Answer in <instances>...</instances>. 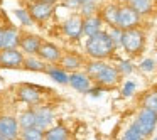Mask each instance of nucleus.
<instances>
[{"instance_id":"nucleus-1","label":"nucleus","mask_w":157,"mask_h":140,"mask_svg":"<svg viewBox=\"0 0 157 140\" xmlns=\"http://www.w3.org/2000/svg\"><path fill=\"white\" fill-rule=\"evenodd\" d=\"M115 42L112 41L108 32L100 31L98 34L90 36L88 41H86V52L88 56H91L93 59H105L108 56L113 54L115 51Z\"/></svg>"},{"instance_id":"nucleus-2","label":"nucleus","mask_w":157,"mask_h":140,"mask_svg":"<svg viewBox=\"0 0 157 140\" xmlns=\"http://www.w3.org/2000/svg\"><path fill=\"white\" fill-rule=\"evenodd\" d=\"M122 47L128 52L130 56H137L144 51L145 46V34L140 29L133 27V29H127L122 34Z\"/></svg>"},{"instance_id":"nucleus-3","label":"nucleus","mask_w":157,"mask_h":140,"mask_svg":"<svg viewBox=\"0 0 157 140\" xmlns=\"http://www.w3.org/2000/svg\"><path fill=\"white\" fill-rule=\"evenodd\" d=\"M133 125H135V128L147 138V137L152 135V132L155 130L157 113L152 112V110H149V108H142L140 113L137 115V120L133 122Z\"/></svg>"},{"instance_id":"nucleus-4","label":"nucleus","mask_w":157,"mask_h":140,"mask_svg":"<svg viewBox=\"0 0 157 140\" xmlns=\"http://www.w3.org/2000/svg\"><path fill=\"white\" fill-rule=\"evenodd\" d=\"M24 52L19 51L17 47H4L0 49V66L4 68H12V69H19L24 68Z\"/></svg>"},{"instance_id":"nucleus-5","label":"nucleus","mask_w":157,"mask_h":140,"mask_svg":"<svg viewBox=\"0 0 157 140\" xmlns=\"http://www.w3.org/2000/svg\"><path fill=\"white\" fill-rule=\"evenodd\" d=\"M140 24V14L137 10H133L128 4L122 5L118 9V17H117V27H120L122 31L127 29H133Z\"/></svg>"},{"instance_id":"nucleus-6","label":"nucleus","mask_w":157,"mask_h":140,"mask_svg":"<svg viewBox=\"0 0 157 140\" xmlns=\"http://www.w3.org/2000/svg\"><path fill=\"white\" fill-rule=\"evenodd\" d=\"M46 91H48V89L42 88V86L25 83V85L19 86L17 95H19V100H21V101H25V103H29V105H36V103L41 101L42 95H44Z\"/></svg>"},{"instance_id":"nucleus-7","label":"nucleus","mask_w":157,"mask_h":140,"mask_svg":"<svg viewBox=\"0 0 157 140\" xmlns=\"http://www.w3.org/2000/svg\"><path fill=\"white\" fill-rule=\"evenodd\" d=\"M29 14H31V17L34 22H44V21H48L52 14V4L44 2V0H37V2L31 4Z\"/></svg>"},{"instance_id":"nucleus-8","label":"nucleus","mask_w":157,"mask_h":140,"mask_svg":"<svg viewBox=\"0 0 157 140\" xmlns=\"http://www.w3.org/2000/svg\"><path fill=\"white\" fill-rule=\"evenodd\" d=\"M19 122L14 116H2L0 118V135L5 140H15L19 137Z\"/></svg>"},{"instance_id":"nucleus-9","label":"nucleus","mask_w":157,"mask_h":140,"mask_svg":"<svg viewBox=\"0 0 157 140\" xmlns=\"http://www.w3.org/2000/svg\"><path fill=\"white\" fill-rule=\"evenodd\" d=\"M63 32L69 39H79L83 36V17L81 15H71L63 24Z\"/></svg>"},{"instance_id":"nucleus-10","label":"nucleus","mask_w":157,"mask_h":140,"mask_svg":"<svg viewBox=\"0 0 157 140\" xmlns=\"http://www.w3.org/2000/svg\"><path fill=\"white\" fill-rule=\"evenodd\" d=\"M95 81L98 83L101 88H110V86H115L117 83L120 81V71L117 68H113V66L106 64L105 69H103V71L95 78Z\"/></svg>"},{"instance_id":"nucleus-11","label":"nucleus","mask_w":157,"mask_h":140,"mask_svg":"<svg viewBox=\"0 0 157 140\" xmlns=\"http://www.w3.org/2000/svg\"><path fill=\"white\" fill-rule=\"evenodd\" d=\"M36 56H39V58L46 62H59L63 58V54H61L58 46L52 44V42H44V41H42V44H41V47H39V51Z\"/></svg>"},{"instance_id":"nucleus-12","label":"nucleus","mask_w":157,"mask_h":140,"mask_svg":"<svg viewBox=\"0 0 157 140\" xmlns=\"http://www.w3.org/2000/svg\"><path fill=\"white\" fill-rule=\"evenodd\" d=\"M41 44H42V39L39 37V36H34V34L21 36V39H19V46H21L22 52H24V54H27V56L37 54Z\"/></svg>"},{"instance_id":"nucleus-13","label":"nucleus","mask_w":157,"mask_h":140,"mask_svg":"<svg viewBox=\"0 0 157 140\" xmlns=\"http://www.w3.org/2000/svg\"><path fill=\"white\" fill-rule=\"evenodd\" d=\"M90 76L86 74V73H73V74H69V83L68 85H71V88H75L76 91H81V93H86L90 88H91V81H90Z\"/></svg>"},{"instance_id":"nucleus-14","label":"nucleus","mask_w":157,"mask_h":140,"mask_svg":"<svg viewBox=\"0 0 157 140\" xmlns=\"http://www.w3.org/2000/svg\"><path fill=\"white\" fill-rule=\"evenodd\" d=\"M52 120H54V112L49 106H41L36 110V127L46 130L48 127H51Z\"/></svg>"},{"instance_id":"nucleus-15","label":"nucleus","mask_w":157,"mask_h":140,"mask_svg":"<svg viewBox=\"0 0 157 140\" xmlns=\"http://www.w3.org/2000/svg\"><path fill=\"white\" fill-rule=\"evenodd\" d=\"M101 17L100 15H90V17H83V34L86 37L90 36H95L101 31Z\"/></svg>"},{"instance_id":"nucleus-16","label":"nucleus","mask_w":157,"mask_h":140,"mask_svg":"<svg viewBox=\"0 0 157 140\" xmlns=\"http://www.w3.org/2000/svg\"><path fill=\"white\" fill-rule=\"evenodd\" d=\"M118 9H120V5H117V4H106L105 7L101 9V14H100L101 21H103V22H106V24H108L110 27L117 25V17H118Z\"/></svg>"},{"instance_id":"nucleus-17","label":"nucleus","mask_w":157,"mask_h":140,"mask_svg":"<svg viewBox=\"0 0 157 140\" xmlns=\"http://www.w3.org/2000/svg\"><path fill=\"white\" fill-rule=\"evenodd\" d=\"M61 68L64 69V71H76L78 68H81L83 66V59L79 58L78 54H66L61 58Z\"/></svg>"},{"instance_id":"nucleus-18","label":"nucleus","mask_w":157,"mask_h":140,"mask_svg":"<svg viewBox=\"0 0 157 140\" xmlns=\"http://www.w3.org/2000/svg\"><path fill=\"white\" fill-rule=\"evenodd\" d=\"M52 138V140H68V130L63 125H54L48 127L44 130V140Z\"/></svg>"},{"instance_id":"nucleus-19","label":"nucleus","mask_w":157,"mask_h":140,"mask_svg":"<svg viewBox=\"0 0 157 140\" xmlns=\"http://www.w3.org/2000/svg\"><path fill=\"white\" fill-rule=\"evenodd\" d=\"M49 64H46L42 59H39V56L36 58L34 56H29V58L24 59V68L25 69H31V71H41V73H46V69H48Z\"/></svg>"},{"instance_id":"nucleus-20","label":"nucleus","mask_w":157,"mask_h":140,"mask_svg":"<svg viewBox=\"0 0 157 140\" xmlns=\"http://www.w3.org/2000/svg\"><path fill=\"white\" fill-rule=\"evenodd\" d=\"M46 73H48L56 83H59V85H68L69 83V74L63 68H51V66H48Z\"/></svg>"},{"instance_id":"nucleus-21","label":"nucleus","mask_w":157,"mask_h":140,"mask_svg":"<svg viewBox=\"0 0 157 140\" xmlns=\"http://www.w3.org/2000/svg\"><path fill=\"white\" fill-rule=\"evenodd\" d=\"M22 140H44V130L39 127H29V128H22L21 132Z\"/></svg>"},{"instance_id":"nucleus-22","label":"nucleus","mask_w":157,"mask_h":140,"mask_svg":"<svg viewBox=\"0 0 157 140\" xmlns=\"http://www.w3.org/2000/svg\"><path fill=\"white\" fill-rule=\"evenodd\" d=\"M19 127L21 128H29V127H36V110H25L19 116Z\"/></svg>"},{"instance_id":"nucleus-23","label":"nucleus","mask_w":157,"mask_h":140,"mask_svg":"<svg viewBox=\"0 0 157 140\" xmlns=\"http://www.w3.org/2000/svg\"><path fill=\"white\" fill-rule=\"evenodd\" d=\"M19 32L15 29H5L4 31V47H17L19 46Z\"/></svg>"},{"instance_id":"nucleus-24","label":"nucleus","mask_w":157,"mask_h":140,"mask_svg":"<svg viewBox=\"0 0 157 140\" xmlns=\"http://www.w3.org/2000/svg\"><path fill=\"white\" fill-rule=\"evenodd\" d=\"M128 5L137 10L140 15L144 14H149L152 10V0H128Z\"/></svg>"},{"instance_id":"nucleus-25","label":"nucleus","mask_w":157,"mask_h":140,"mask_svg":"<svg viewBox=\"0 0 157 140\" xmlns=\"http://www.w3.org/2000/svg\"><path fill=\"white\" fill-rule=\"evenodd\" d=\"M105 66H106V62H103L101 59H96V61H93V62H90V64H86V74H88L90 78L95 79L96 76H98L100 73L105 69Z\"/></svg>"},{"instance_id":"nucleus-26","label":"nucleus","mask_w":157,"mask_h":140,"mask_svg":"<svg viewBox=\"0 0 157 140\" xmlns=\"http://www.w3.org/2000/svg\"><path fill=\"white\" fill-rule=\"evenodd\" d=\"M144 108H149L152 112L157 113V91H150L144 96V101H142Z\"/></svg>"},{"instance_id":"nucleus-27","label":"nucleus","mask_w":157,"mask_h":140,"mask_svg":"<svg viewBox=\"0 0 157 140\" xmlns=\"http://www.w3.org/2000/svg\"><path fill=\"white\" fill-rule=\"evenodd\" d=\"M122 140H145V137H144L142 133L135 128V125L132 123V125L127 128V132L123 133V138Z\"/></svg>"},{"instance_id":"nucleus-28","label":"nucleus","mask_w":157,"mask_h":140,"mask_svg":"<svg viewBox=\"0 0 157 140\" xmlns=\"http://www.w3.org/2000/svg\"><path fill=\"white\" fill-rule=\"evenodd\" d=\"M15 14V17L21 21V24H24V25H34V21H32V17H31V14H29V10H24V9H17V10L14 12Z\"/></svg>"},{"instance_id":"nucleus-29","label":"nucleus","mask_w":157,"mask_h":140,"mask_svg":"<svg viewBox=\"0 0 157 140\" xmlns=\"http://www.w3.org/2000/svg\"><path fill=\"white\" fill-rule=\"evenodd\" d=\"M81 17H90V15H95L96 10V5H95V0L93 2H86V4H81Z\"/></svg>"},{"instance_id":"nucleus-30","label":"nucleus","mask_w":157,"mask_h":140,"mask_svg":"<svg viewBox=\"0 0 157 140\" xmlns=\"http://www.w3.org/2000/svg\"><path fill=\"white\" fill-rule=\"evenodd\" d=\"M108 34H110V37H112V41L115 42V46H118L120 42H122V34H123V31H122L120 27H117V25L110 27Z\"/></svg>"},{"instance_id":"nucleus-31","label":"nucleus","mask_w":157,"mask_h":140,"mask_svg":"<svg viewBox=\"0 0 157 140\" xmlns=\"http://www.w3.org/2000/svg\"><path fill=\"white\" fill-rule=\"evenodd\" d=\"M155 68H157V66H155V61H154V59H144L142 64H140V69H142V71H145V73L154 71Z\"/></svg>"},{"instance_id":"nucleus-32","label":"nucleus","mask_w":157,"mask_h":140,"mask_svg":"<svg viewBox=\"0 0 157 140\" xmlns=\"http://www.w3.org/2000/svg\"><path fill=\"white\" fill-rule=\"evenodd\" d=\"M117 69L120 71V74H122V73H125V74H130V73L133 71V66L130 64L128 61H122V62H120V66H118Z\"/></svg>"},{"instance_id":"nucleus-33","label":"nucleus","mask_w":157,"mask_h":140,"mask_svg":"<svg viewBox=\"0 0 157 140\" xmlns=\"http://www.w3.org/2000/svg\"><path fill=\"white\" fill-rule=\"evenodd\" d=\"M133 89H135V83H133V81H127L125 86H123V96H130L133 93Z\"/></svg>"},{"instance_id":"nucleus-34","label":"nucleus","mask_w":157,"mask_h":140,"mask_svg":"<svg viewBox=\"0 0 157 140\" xmlns=\"http://www.w3.org/2000/svg\"><path fill=\"white\" fill-rule=\"evenodd\" d=\"M88 91L91 93L93 96H100V93H101V88H95V89H93V88H90Z\"/></svg>"},{"instance_id":"nucleus-35","label":"nucleus","mask_w":157,"mask_h":140,"mask_svg":"<svg viewBox=\"0 0 157 140\" xmlns=\"http://www.w3.org/2000/svg\"><path fill=\"white\" fill-rule=\"evenodd\" d=\"M0 49H4V31H0Z\"/></svg>"},{"instance_id":"nucleus-36","label":"nucleus","mask_w":157,"mask_h":140,"mask_svg":"<svg viewBox=\"0 0 157 140\" xmlns=\"http://www.w3.org/2000/svg\"><path fill=\"white\" fill-rule=\"evenodd\" d=\"M78 2H79V5H81V4H86V2H93V0H78Z\"/></svg>"},{"instance_id":"nucleus-37","label":"nucleus","mask_w":157,"mask_h":140,"mask_svg":"<svg viewBox=\"0 0 157 140\" xmlns=\"http://www.w3.org/2000/svg\"><path fill=\"white\" fill-rule=\"evenodd\" d=\"M118 2H128V0H118Z\"/></svg>"},{"instance_id":"nucleus-38","label":"nucleus","mask_w":157,"mask_h":140,"mask_svg":"<svg viewBox=\"0 0 157 140\" xmlns=\"http://www.w3.org/2000/svg\"><path fill=\"white\" fill-rule=\"evenodd\" d=\"M0 140H5V138H4V137H2V135H0Z\"/></svg>"},{"instance_id":"nucleus-39","label":"nucleus","mask_w":157,"mask_h":140,"mask_svg":"<svg viewBox=\"0 0 157 140\" xmlns=\"http://www.w3.org/2000/svg\"><path fill=\"white\" fill-rule=\"evenodd\" d=\"M48 140H52V138H48Z\"/></svg>"},{"instance_id":"nucleus-40","label":"nucleus","mask_w":157,"mask_h":140,"mask_svg":"<svg viewBox=\"0 0 157 140\" xmlns=\"http://www.w3.org/2000/svg\"><path fill=\"white\" fill-rule=\"evenodd\" d=\"M155 140H157V137H155Z\"/></svg>"}]
</instances>
